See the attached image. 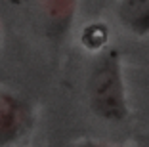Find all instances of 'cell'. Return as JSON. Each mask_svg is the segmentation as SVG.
Segmentation results:
<instances>
[{
  "label": "cell",
  "instance_id": "obj_1",
  "mask_svg": "<svg viewBox=\"0 0 149 147\" xmlns=\"http://www.w3.org/2000/svg\"><path fill=\"white\" fill-rule=\"evenodd\" d=\"M88 101L100 118L123 122L128 118V103L120 57L115 50L103 52L94 61L88 77Z\"/></svg>",
  "mask_w": 149,
  "mask_h": 147
},
{
  "label": "cell",
  "instance_id": "obj_2",
  "mask_svg": "<svg viewBox=\"0 0 149 147\" xmlns=\"http://www.w3.org/2000/svg\"><path fill=\"white\" fill-rule=\"evenodd\" d=\"M31 128V111L10 94H0V145L13 143Z\"/></svg>",
  "mask_w": 149,
  "mask_h": 147
},
{
  "label": "cell",
  "instance_id": "obj_3",
  "mask_svg": "<svg viewBox=\"0 0 149 147\" xmlns=\"http://www.w3.org/2000/svg\"><path fill=\"white\" fill-rule=\"evenodd\" d=\"M38 2L44 13V25L48 35L56 40H61L73 23L77 0H38Z\"/></svg>",
  "mask_w": 149,
  "mask_h": 147
},
{
  "label": "cell",
  "instance_id": "obj_4",
  "mask_svg": "<svg viewBox=\"0 0 149 147\" xmlns=\"http://www.w3.org/2000/svg\"><path fill=\"white\" fill-rule=\"evenodd\" d=\"M118 19L136 35L149 33V0H118Z\"/></svg>",
  "mask_w": 149,
  "mask_h": 147
},
{
  "label": "cell",
  "instance_id": "obj_5",
  "mask_svg": "<svg viewBox=\"0 0 149 147\" xmlns=\"http://www.w3.org/2000/svg\"><path fill=\"white\" fill-rule=\"evenodd\" d=\"M107 38H109V31H107L105 25L101 23H92V25H86L80 35V42L86 50L90 52H97L107 44Z\"/></svg>",
  "mask_w": 149,
  "mask_h": 147
}]
</instances>
